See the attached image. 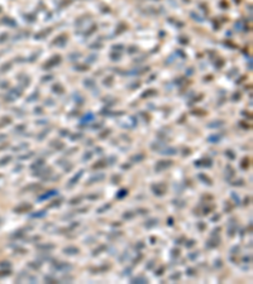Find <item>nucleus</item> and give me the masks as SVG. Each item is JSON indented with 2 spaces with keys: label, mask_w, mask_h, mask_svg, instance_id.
<instances>
[{
  "label": "nucleus",
  "mask_w": 253,
  "mask_h": 284,
  "mask_svg": "<svg viewBox=\"0 0 253 284\" xmlns=\"http://www.w3.org/2000/svg\"><path fill=\"white\" fill-rule=\"evenodd\" d=\"M187 272H189V275H194V272H195V270L190 268V269H187Z\"/></svg>",
  "instance_id": "473e14b6"
},
{
  "label": "nucleus",
  "mask_w": 253,
  "mask_h": 284,
  "mask_svg": "<svg viewBox=\"0 0 253 284\" xmlns=\"http://www.w3.org/2000/svg\"><path fill=\"white\" fill-rule=\"evenodd\" d=\"M57 189H51V191H48L47 193H44V195H42V196H39L38 197V200L39 201H43V200H48V198H51V197H53V196H57Z\"/></svg>",
  "instance_id": "7ed1b4c3"
},
{
  "label": "nucleus",
  "mask_w": 253,
  "mask_h": 284,
  "mask_svg": "<svg viewBox=\"0 0 253 284\" xmlns=\"http://www.w3.org/2000/svg\"><path fill=\"white\" fill-rule=\"evenodd\" d=\"M230 229H229V235L230 236H233L234 232H235V223H234V219H232V221H230Z\"/></svg>",
  "instance_id": "ddd939ff"
},
{
  "label": "nucleus",
  "mask_w": 253,
  "mask_h": 284,
  "mask_svg": "<svg viewBox=\"0 0 253 284\" xmlns=\"http://www.w3.org/2000/svg\"><path fill=\"white\" fill-rule=\"evenodd\" d=\"M134 213H124V219H132Z\"/></svg>",
  "instance_id": "c85d7f7f"
},
{
  "label": "nucleus",
  "mask_w": 253,
  "mask_h": 284,
  "mask_svg": "<svg viewBox=\"0 0 253 284\" xmlns=\"http://www.w3.org/2000/svg\"><path fill=\"white\" fill-rule=\"evenodd\" d=\"M228 155H229V157H230V158H232V159L234 158V154H232V153H230V150H227V157H228Z\"/></svg>",
  "instance_id": "7c9ffc66"
},
{
  "label": "nucleus",
  "mask_w": 253,
  "mask_h": 284,
  "mask_svg": "<svg viewBox=\"0 0 253 284\" xmlns=\"http://www.w3.org/2000/svg\"><path fill=\"white\" fill-rule=\"evenodd\" d=\"M163 270H165V266H161L158 270H156V275H162V274H163Z\"/></svg>",
  "instance_id": "393cba45"
},
{
  "label": "nucleus",
  "mask_w": 253,
  "mask_h": 284,
  "mask_svg": "<svg viewBox=\"0 0 253 284\" xmlns=\"http://www.w3.org/2000/svg\"><path fill=\"white\" fill-rule=\"evenodd\" d=\"M125 196H128V189H126V188H122L120 191L116 193V198H119V200L124 198Z\"/></svg>",
  "instance_id": "9d476101"
},
{
  "label": "nucleus",
  "mask_w": 253,
  "mask_h": 284,
  "mask_svg": "<svg viewBox=\"0 0 253 284\" xmlns=\"http://www.w3.org/2000/svg\"><path fill=\"white\" fill-rule=\"evenodd\" d=\"M168 225H170V226H172V225H173V219H172V217H170V219H168Z\"/></svg>",
  "instance_id": "2f4dec72"
},
{
  "label": "nucleus",
  "mask_w": 253,
  "mask_h": 284,
  "mask_svg": "<svg viewBox=\"0 0 253 284\" xmlns=\"http://www.w3.org/2000/svg\"><path fill=\"white\" fill-rule=\"evenodd\" d=\"M178 278H180V273H177V274H175V275L171 276V279H178Z\"/></svg>",
  "instance_id": "c756f323"
},
{
  "label": "nucleus",
  "mask_w": 253,
  "mask_h": 284,
  "mask_svg": "<svg viewBox=\"0 0 253 284\" xmlns=\"http://www.w3.org/2000/svg\"><path fill=\"white\" fill-rule=\"evenodd\" d=\"M241 166H242V168H244V169H245V168H247V167L249 166V159H248V158H244Z\"/></svg>",
  "instance_id": "412c9836"
},
{
  "label": "nucleus",
  "mask_w": 253,
  "mask_h": 284,
  "mask_svg": "<svg viewBox=\"0 0 253 284\" xmlns=\"http://www.w3.org/2000/svg\"><path fill=\"white\" fill-rule=\"evenodd\" d=\"M146 158V155L143 154V153H139V154H136V155H133L132 158H130V160L133 162V163H139V162H142L143 159Z\"/></svg>",
  "instance_id": "0eeeda50"
},
{
  "label": "nucleus",
  "mask_w": 253,
  "mask_h": 284,
  "mask_svg": "<svg viewBox=\"0 0 253 284\" xmlns=\"http://www.w3.org/2000/svg\"><path fill=\"white\" fill-rule=\"evenodd\" d=\"M148 280L146 278H143V276H138V278H134L132 280V283H147Z\"/></svg>",
  "instance_id": "dca6fc26"
},
{
  "label": "nucleus",
  "mask_w": 253,
  "mask_h": 284,
  "mask_svg": "<svg viewBox=\"0 0 253 284\" xmlns=\"http://www.w3.org/2000/svg\"><path fill=\"white\" fill-rule=\"evenodd\" d=\"M172 166V162L171 160H160L157 162V164L154 166V170L156 172H162V170H165L167 169L168 167Z\"/></svg>",
  "instance_id": "f03ea898"
},
{
  "label": "nucleus",
  "mask_w": 253,
  "mask_h": 284,
  "mask_svg": "<svg viewBox=\"0 0 253 284\" xmlns=\"http://www.w3.org/2000/svg\"><path fill=\"white\" fill-rule=\"evenodd\" d=\"M38 248H41V249H53L55 248V245H52V244H49V245H39Z\"/></svg>",
  "instance_id": "5701e85b"
},
{
  "label": "nucleus",
  "mask_w": 253,
  "mask_h": 284,
  "mask_svg": "<svg viewBox=\"0 0 253 284\" xmlns=\"http://www.w3.org/2000/svg\"><path fill=\"white\" fill-rule=\"evenodd\" d=\"M199 178H200V179H204V183H207V184H211V181H210V178H207V177H205L204 174H199Z\"/></svg>",
  "instance_id": "aec40b11"
},
{
  "label": "nucleus",
  "mask_w": 253,
  "mask_h": 284,
  "mask_svg": "<svg viewBox=\"0 0 253 284\" xmlns=\"http://www.w3.org/2000/svg\"><path fill=\"white\" fill-rule=\"evenodd\" d=\"M46 215H47L46 210H42V211H38V212L33 213L32 216H33V217H35V219H39V217H44V216H46Z\"/></svg>",
  "instance_id": "4468645a"
},
{
  "label": "nucleus",
  "mask_w": 253,
  "mask_h": 284,
  "mask_svg": "<svg viewBox=\"0 0 253 284\" xmlns=\"http://www.w3.org/2000/svg\"><path fill=\"white\" fill-rule=\"evenodd\" d=\"M63 252L69 254V255H75V254L80 252V250H79V248H76V246H67V248L63 249Z\"/></svg>",
  "instance_id": "39448f33"
},
{
  "label": "nucleus",
  "mask_w": 253,
  "mask_h": 284,
  "mask_svg": "<svg viewBox=\"0 0 253 284\" xmlns=\"http://www.w3.org/2000/svg\"><path fill=\"white\" fill-rule=\"evenodd\" d=\"M158 223V220L157 219H152V220H150L147 223H146V227H148V229H151V227H153V226H156Z\"/></svg>",
  "instance_id": "f8f14e48"
},
{
  "label": "nucleus",
  "mask_w": 253,
  "mask_h": 284,
  "mask_svg": "<svg viewBox=\"0 0 253 284\" xmlns=\"http://www.w3.org/2000/svg\"><path fill=\"white\" fill-rule=\"evenodd\" d=\"M180 255V250L178 249H173L172 250V256H178Z\"/></svg>",
  "instance_id": "bb28decb"
},
{
  "label": "nucleus",
  "mask_w": 253,
  "mask_h": 284,
  "mask_svg": "<svg viewBox=\"0 0 253 284\" xmlns=\"http://www.w3.org/2000/svg\"><path fill=\"white\" fill-rule=\"evenodd\" d=\"M80 201H81V197H77V198H73V200H71V205H75V203H79L80 202Z\"/></svg>",
  "instance_id": "a878e982"
},
{
  "label": "nucleus",
  "mask_w": 253,
  "mask_h": 284,
  "mask_svg": "<svg viewBox=\"0 0 253 284\" xmlns=\"http://www.w3.org/2000/svg\"><path fill=\"white\" fill-rule=\"evenodd\" d=\"M100 179H104V174H100V176H94V177H91V178H90V181H89V183H94L95 181L98 182V181H100Z\"/></svg>",
  "instance_id": "2eb2a0df"
},
{
  "label": "nucleus",
  "mask_w": 253,
  "mask_h": 284,
  "mask_svg": "<svg viewBox=\"0 0 253 284\" xmlns=\"http://www.w3.org/2000/svg\"><path fill=\"white\" fill-rule=\"evenodd\" d=\"M61 202H62V200H57V201H53V203H49L48 205V207H57V206H59L61 205Z\"/></svg>",
  "instance_id": "4be33fe9"
},
{
  "label": "nucleus",
  "mask_w": 253,
  "mask_h": 284,
  "mask_svg": "<svg viewBox=\"0 0 253 284\" xmlns=\"http://www.w3.org/2000/svg\"><path fill=\"white\" fill-rule=\"evenodd\" d=\"M106 160H99L98 163H95L94 164V169H100V168H104V167H106Z\"/></svg>",
  "instance_id": "9b49d317"
},
{
  "label": "nucleus",
  "mask_w": 253,
  "mask_h": 284,
  "mask_svg": "<svg viewBox=\"0 0 253 284\" xmlns=\"http://www.w3.org/2000/svg\"><path fill=\"white\" fill-rule=\"evenodd\" d=\"M32 210V205H29V203H23L22 206L17 207L15 208V211L18 213H22V212H25V211H31Z\"/></svg>",
  "instance_id": "423d86ee"
},
{
  "label": "nucleus",
  "mask_w": 253,
  "mask_h": 284,
  "mask_svg": "<svg viewBox=\"0 0 253 284\" xmlns=\"http://www.w3.org/2000/svg\"><path fill=\"white\" fill-rule=\"evenodd\" d=\"M111 207V203H108V205H104L103 207H100L99 210H98V213H103L104 211H106V210H109V208Z\"/></svg>",
  "instance_id": "f3484780"
},
{
  "label": "nucleus",
  "mask_w": 253,
  "mask_h": 284,
  "mask_svg": "<svg viewBox=\"0 0 253 284\" xmlns=\"http://www.w3.org/2000/svg\"><path fill=\"white\" fill-rule=\"evenodd\" d=\"M219 245V239H211V240L207 241L206 248H215V246Z\"/></svg>",
  "instance_id": "1a4fd4ad"
},
{
  "label": "nucleus",
  "mask_w": 253,
  "mask_h": 284,
  "mask_svg": "<svg viewBox=\"0 0 253 284\" xmlns=\"http://www.w3.org/2000/svg\"><path fill=\"white\" fill-rule=\"evenodd\" d=\"M194 245H195V241H194V240H189V241H186V248H192Z\"/></svg>",
  "instance_id": "b1692460"
},
{
  "label": "nucleus",
  "mask_w": 253,
  "mask_h": 284,
  "mask_svg": "<svg viewBox=\"0 0 253 284\" xmlns=\"http://www.w3.org/2000/svg\"><path fill=\"white\" fill-rule=\"evenodd\" d=\"M152 191L156 196H163L166 192V184L165 183H157L152 184Z\"/></svg>",
  "instance_id": "f257e3e1"
},
{
  "label": "nucleus",
  "mask_w": 253,
  "mask_h": 284,
  "mask_svg": "<svg viewBox=\"0 0 253 284\" xmlns=\"http://www.w3.org/2000/svg\"><path fill=\"white\" fill-rule=\"evenodd\" d=\"M82 174H84V170H82V169H81V170H79L77 176H75V177H73V178L71 179V181H70V184H69V186H72V184L77 183V181H79V179L81 178V176H82Z\"/></svg>",
  "instance_id": "6e6552de"
},
{
  "label": "nucleus",
  "mask_w": 253,
  "mask_h": 284,
  "mask_svg": "<svg viewBox=\"0 0 253 284\" xmlns=\"http://www.w3.org/2000/svg\"><path fill=\"white\" fill-rule=\"evenodd\" d=\"M161 153H163V154H171V155H173V154H176V153H177V150H176V149H173V148H170V149H166L165 152H161Z\"/></svg>",
  "instance_id": "a211bd4d"
},
{
  "label": "nucleus",
  "mask_w": 253,
  "mask_h": 284,
  "mask_svg": "<svg viewBox=\"0 0 253 284\" xmlns=\"http://www.w3.org/2000/svg\"><path fill=\"white\" fill-rule=\"evenodd\" d=\"M195 166L196 167H211L213 166V163L210 159H201V160H196L195 162Z\"/></svg>",
  "instance_id": "20e7f679"
},
{
  "label": "nucleus",
  "mask_w": 253,
  "mask_h": 284,
  "mask_svg": "<svg viewBox=\"0 0 253 284\" xmlns=\"http://www.w3.org/2000/svg\"><path fill=\"white\" fill-rule=\"evenodd\" d=\"M43 164H44V160H43V159H39V160H37V162L33 164L32 168H33V169H34V168H39L41 166H43Z\"/></svg>",
  "instance_id": "6ab92c4d"
},
{
  "label": "nucleus",
  "mask_w": 253,
  "mask_h": 284,
  "mask_svg": "<svg viewBox=\"0 0 253 284\" xmlns=\"http://www.w3.org/2000/svg\"><path fill=\"white\" fill-rule=\"evenodd\" d=\"M119 179H120V177L118 176V177H114V178H113V181H114V183H115V181H119Z\"/></svg>",
  "instance_id": "72a5a7b5"
},
{
  "label": "nucleus",
  "mask_w": 253,
  "mask_h": 284,
  "mask_svg": "<svg viewBox=\"0 0 253 284\" xmlns=\"http://www.w3.org/2000/svg\"><path fill=\"white\" fill-rule=\"evenodd\" d=\"M91 157H92V154H91V153H87V154H85V155H84V160H89V159L91 158Z\"/></svg>",
  "instance_id": "cd10ccee"
}]
</instances>
